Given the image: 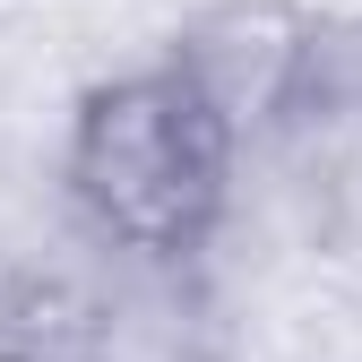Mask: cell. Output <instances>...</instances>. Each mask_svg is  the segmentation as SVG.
<instances>
[{
    "mask_svg": "<svg viewBox=\"0 0 362 362\" xmlns=\"http://www.w3.org/2000/svg\"><path fill=\"white\" fill-rule=\"evenodd\" d=\"M233 139L173 69L95 78L78 95L61 147V199L95 224L112 250L181 259L224 207Z\"/></svg>",
    "mask_w": 362,
    "mask_h": 362,
    "instance_id": "1",
    "label": "cell"
},
{
    "mask_svg": "<svg viewBox=\"0 0 362 362\" xmlns=\"http://www.w3.org/2000/svg\"><path fill=\"white\" fill-rule=\"evenodd\" d=\"M164 69L190 86V95L224 121V139H259L276 129L302 86H310V26L285 9V0H216V9L181 18Z\"/></svg>",
    "mask_w": 362,
    "mask_h": 362,
    "instance_id": "2",
    "label": "cell"
},
{
    "mask_svg": "<svg viewBox=\"0 0 362 362\" xmlns=\"http://www.w3.org/2000/svg\"><path fill=\"white\" fill-rule=\"evenodd\" d=\"M310 35H362V0H285Z\"/></svg>",
    "mask_w": 362,
    "mask_h": 362,
    "instance_id": "3",
    "label": "cell"
},
{
    "mask_svg": "<svg viewBox=\"0 0 362 362\" xmlns=\"http://www.w3.org/2000/svg\"><path fill=\"white\" fill-rule=\"evenodd\" d=\"M164 9H173V18H199V9H216V0H164Z\"/></svg>",
    "mask_w": 362,
    "mask_h": 362,
    "instance_id": "4",
    "label": "cell"
},
{
    "mask_svg": "<svg viewBox=\"0 0 362 362\" xmlns=\"http://www.w3.org/2000/svg\"><path fill=\"white\" fill-rule=\"evenodd\" d=\"M0 362H26V354H18V345H0Z\"/></svg>",
    "mask_w": 362,
    "mask_h": 362,
    "instance_id": "5",
    "label": "cell"
}]
</instances>
